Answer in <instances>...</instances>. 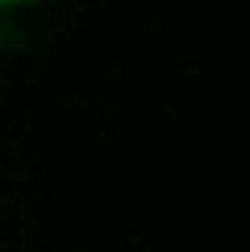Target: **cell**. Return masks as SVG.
<instances>
[{
  "label": "cell",
  "instance_id": "6da1fadb",
  "mask_svg": "<svg viewBox=\"0 0 250 252\" xmlns=\"http://www.w3.org/2000/svg\"><path fill=\"white\" fill-rule=\"evenodd\" d=\"M19 3H28V0H0V6H19Z\"/></svg>",
  "mask_w": 250,
  "mask_h": 252
}]
</instances>
